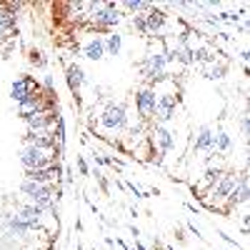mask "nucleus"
Instances as JSON below:
<instances>
[{
    "mask_svg": "<svg viewBox=\"0 0 250 250\" xmlns=\"http://www.w3.org/2000/svg\"><path fill=\"white\" fill-rule=\"evenodd\" d=\"M55 113L53 110H43V113H33V115H25V125H28V130L30 133H38V130H53V125H55Z\"/></svg>",
    "mask_w": 250,
    "mask_h": 250,
    "instance_id": "obj_8",
    "label": "nucleus"
},
{
    "mask_svg": "<svg viewBox=\"0 0 250 250\" xmlns=\"http://www.w3.org/2000/svg\"><path fill=\"white\" fill-rule=\"evenodd\" d=\"M133 250H148V248H145V245H143L140 240H135V248H133Z\"/></svg>",
    "mask_w": 250,
    "mask_h": 250,
    "instance_id": "obj_26",
    "label": "nucleus"
},
{
    "mask_svg": "<svg viewBox=\"0 0 250 250\" xmlns=\"http://www.w3.org/2000/svg\"><path fill=\"white\" fill-rule=\"evenodd\" d=\"M155 108H158V95H155V88L145 85L135 93V110L140 113L143 120H153L155 118Z\"/></svg>",
    "mask_w": 250,
    "mask_h": 250,
    "instance_id": "obj_5",
    "label": "nucleus"
},
{
    "mask_svg": "<svg viewBox=\"0 0 250 250\" xmlns=\"http://www.w3.org/2000/svg\"><path fill=\"white\" fill-rule=\"evenodd\" d=\"M5 228H8V233H10L13 238H28V235L33 233V228H30L25 220H20L18 213L5 215Z\"/></svg>",
    "mask_w": 250,
    "mask_h": 250,
    "instance_id": "obj_13",
    "label": "nucleus"
},
{
    "mask_svg": "<svg viewBox=\"0 0 250 250\" xmlns=\"http://www.w3.org/2000/svg\"><path fill=\"white\" fill-rule=\"evenodd\" d=\"M125 188H128L130 193H135V198H145V193L140 190V188H138L135 183H130V180H125Z\"/></svg>",
    "mask_w": 250,
    "mask_h": 250,
    "instance_id": "obj_22",
    "label": "nucleus"
},
{
    "mask_svg": "<svg viewBox=\"0 0 250 250\" xmlns=\"http://www.w3.org/2000/svg\"><path fill=\"white\" fill-rule=\"evenodd\" d=\"M98 125L105 133H120V130L128 128V110H125V105H120V103H108L98 115Z\"/></svg>",
    "mask_w": 250,
    "mask_h": 250,
    "instance_id": "obj_3",
    "label": "nucleus"
},
{
    "mask_svg": "<svg viewBox=\"0 0 250 250\" xmlns=\"http://www.w3.org/2000/svg\"><path fill=\"white\" fill-rule=\"evenodd\" d=\"M83 55L88 60H100L105 58V43H103L100 35H90L85 43H83Z\"/></svg>",
    "mask_w": 250,
    "mask_h": 250,
    "instance_id": "obj_12",
    "label": "nucleus"
},
{
    "mask_svg": "<svg viewBox=\"0 0 250 250\" xmlns=\"http://www.w3.org/2000/svg\"><path fill=\"white\" fill-rule=\"evenodd\" d=\"M240 175H243V173H235V170L220 173L218 183L203 195V203H205L208 208H220V210H225L223 203H228V198L233 195V190H235L238 183H240Z\"/></svg>",
    "mask_w": 250,
    "mask_h": 250,
    "instance_id": "obj_2",
    "label": "nucleus"
},
{
    "mask_svg": "<svg viewBox=\"0 0 250 250\" xmlns=\"http://www.w3.org/2000/svg\"><path fill=\"white\" fill-rule=\"evenodd\" d=\"M218 178H220V170H218V168H210V170H205V175L198 180V185H195V188L205 195V193H208V190H210V188L218 183Z\"/></svg>",
    "mask_w": 250,
    "mask_h": 250,
    "instance_id": "obj_15",
    "label": "nucleus"
},
{
    "mask_svg": "<svg viewBox=\"0 0 250 250\" xmlns=\"http://www.w3.org/2000/svg\"><path fill=\"white\" fill-rule=\"evenodd\" d=\"M150 140H153V148L163 155H168L173 148H175V133L168 130L165 125H153V133H150Z\"/></svg>",
    "mask_w": 250,
    "mask_h": 250,
    "instance_id": "obj_7",
    "label": "nucleus"
},
{
    "mask_svg": "<svg viewBox=\"0 0 250 250\" xmlns=\"http://www.w3.org/2000/svg\"><path fill=\"white\" fill-rule=\"evenodd\" d=\"M130 23H133V28H135L140 35H148V25H145V18H143V15H133Z\"/></svg>",
    "mask_w": 250,
    "mask_h": 250,
    "instance_id": "obj_19",
    "label": "nucleus"
},
{
    "mask_svg": "<svg viewBox=\"0 0 250 250\" xmlns=\"http://www.w3.org/2000/svg\"><path fill=\"white\" fill-rule=\"evenodd\" d=\"M143 18H145V25H148V35H150V33H155L158 38H163V33H165V20H168V18H165V13H160V10L150 8Z\"/></svg>",
    "mask_w": 250,
    "mask_h": 250,
    "instance_id": "obj_11",
    "label": "nucleus"
},
{
    "mask_svg": "<svg viewBox=\"0 0 250 250\" xmlns=\"http://www.w3.org/2000/svg\"><path fill=\"white\" fill-rule=\"evenodd\" d=\"M123 8H128L130 13H138V15H140V13H148L153 5H150V3H145V0H125Z\"/></svg>",
    "mask_w": 250,
    "mask_h": 250,
    "instance_id": "obj_18",
    "label": "nucleus"
},
{
    "mask_svg": "<svg viewBox=\"0 0 250 250\" xmlns=\"http://www.w3.org/2000/svg\"><path fill=\"white\" fill-rule=\"evenodd\" d=\"M175 238H178V240H180V243H183V240H185V235H183V230H180V228H175Z\"/></svg>",
    "mask_w": 250,
    "mask_h": 250,
    "instance_id": "obj_25",
    "label": "nucleus"
},
{
    "mask_svg": "<svg viewBox=\"0 0 250 250\" xmlns=\"http://www.w3.org/2000/svg\"><path fill=\"white\" fill-rule=\"evenodd\" d=\"M30 62H33V65H38V68H45V58L40 55L38 50H33V53H30Z\"/></svg>",
    "mask_w": 250,
    "mask_h": 250,
    "instance_id": "obj_20",
    "label": "nucleus"
},
{
    "mask_svg": "<svg viewBox=\"0 0 250 250\" xmlns=\"http://www.w3.org/2000/svg\"><path fill=\"white\" fill-rule=\"evenodd\" d=\"M98 183H100V188H103V190H108V180L103 178V175H98Z\"/></svg>",
    "mask_w": 250,
    "mask_h": 250,
    "instance_id": "obj_24",
    "label": "nucleus"
},
{
    "mask_svg": "<svg viewBox=\"0 0 250 250\" xmlns=\"http://www.w3.org/2000/svg\"><path fill=\"white\" fill-rule=\"evenodd\" d=\"M193 148L198 153H215V130L210 128V125H200V130L193 140Z\"/></svg>",
    "mask_w": 250,
    "mask_h": 250,
    "instance_id": "obj_9",
    "label": "nucleus"
},
{
    "mask_svg": "<svg viewBox=\"0 0 250 250\" xmlns=\"http://www.w3.org/2000/svg\"><path fill=\"white\" fill-rule=\"evenodd\" d=\"M53 163H60L55 158V153H48V150H40V148H33V145H23L20 150V165L25 170H43Z\"/></svg>",
    "mask_w": 250,
    "mask_h": 250,
    "instance_id": "obj_4",
    "label": "nucleus"
},
{
    "mask_svg": "<svg viewBox=\"0 0 250 250\" xmlns=\"http://www.w3.org/2000/svg\"><path fill=\"white\" fill-rule=\"evenodd\" d=\"M65 78H68V88L78 95L80 88H83V83H85V73H83V68L78 65V62H70L68 70H65Z\"/></svg>",
    "mask_w": 250,
    "mask_h": 250,
    "instance_id": "obj_14",
    "label": "nucleus"
},
{
    "mask_svg": "<svg viewBox=\"0 0 250 250\" xmlns=\"http://www.w3.org/2000/svg\"><path fill=\"white\" fill-rule=\"evenodd\" d=\"M38 90H43L38 85V80L33 78V75H20V78H15L13 80V85H10V98L18 103H23L28 95H33V93H38Z\"/></svg>",
    "mask_w": 250,
    "mask_h": 250,
    "instance_id": "obj_6",
    "label": "nucleus"
},
{
    "mask_svg": "<svg viewBox=\"0 0 250 250\" xmlns=\"http://www.w3.org/2000/svg\"><path fill=\"white\" fill-rule=\"evenodd\" d=\"M230 145H233V140H230V135L228 133H215V153H228L230 150Z\"/></svg>",
    "mask_w": 250,
    "mask_h": 250,
    "instance_id": "obj_17",
    "label": "nucleus"
},
{
    "mask_svg": "<svg viewBox=\"0 0 250 250\" xmlns=\"http://www.w3.org/2000/svg\"><path fill=\"white\" fill-rule=\"evenodd\" d=\"M120 5L118 3H90L88 23L95 33H110L120 23Z\"/></svg>",
    "mask_w": 250,
    "mask_h": 250,
    "instance_id": "obj_1",
    "label": "nucleus"
},
{
    "mask_svg": "<svg viewBox=\"0 0 250 250\" xmlns=\"http://www.w3.org/2000/svg\"><path fill=\"white\" fill-rule=\"evenodd\" d=\"M78 170H80V175H88V173H90V168H88V160L83 158V155H78Z\"/></svg>",
    "mask_w": 250,
    "mask_h": 250,
    "instance_id": "obj_21",
    "label": "nucleus"
},
{
    "mask_svg": "<svg viewBox=\"0 0 250 250\" xmlns=\"http://www.w3.org/2000/svg\"><path fill=\"white\" fill-rule=\"evenodd\" d=\"M223 73H225V65H215L208 70V78H223Z\"/></svg>",
    "mask_w": 250,
    "mask_h": 250,
    "instance_id": "obj_23",
    "label": "nucleus"
},
{
    "mask_svg": "<svg viewBox=\"0 0 250 250\" xmlns=\"http://www.w3.org/2000/svg\"><path fill=\"white\" fill-rule=\"evenodd\" d=\"M248 198H250V185H248V173L243 170L238 188H235L233 195L228 198V203H225V210H230V208H238V205H245V203H248Z\"/></svg>",
    "mask_w": 250,
    "mask_h": 250,
    "instance_id": "obj_10",
    "label": "nucleus"
},
{
    "mask_svg": "<svg viewBox=\"0 0 250 250\" xmlns=\"http://www.w3.org/2000/svg\"><path fill=\"white\" fill-rule=\"evenodd\" d=\"M165 250H175V248H173V245H168V248H165Z\"/></svg>",
    "mask_w": 250,
    "mask_h": 250,
    "instance_id": "obj_27",
    "label": "nucleus"
},
{
    "mask_svg": "<svg viewBox=\"0 0 250 250\" xmlns=\"http://www.w3.org/2000/svg\"><path fill=\"white\" fill-rule=\"evenodd\" d=\"M103 43H105V55H120V48H123V35L118 33H110L108 38H103Z\"/></svg>",
    "mask_w": 250,
    "mask_h": 250,
    "instance_id": "obj_16",
    "label": "nucleus"
}]
</instances>
